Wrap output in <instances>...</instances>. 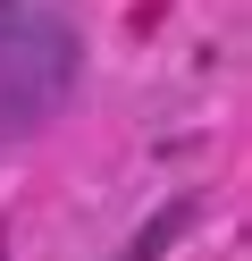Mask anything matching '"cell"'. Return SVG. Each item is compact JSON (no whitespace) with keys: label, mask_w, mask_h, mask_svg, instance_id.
I'll return each mask as SVG.
<instances>
[{"label":"cell","mask_w":252,"mask_h":261,"mask_svg":"<svg viewBox=\"0 0 252 261\" xmlns=\"http://www.w3.org/2000/svg\"><path fill=\"white\" fill-rule=\"evenodd\" d=\"M76 85V25L42 0H0V143L42 126Z\"/></svg>","instance_id":"cell-1"},{"label":"cell","mask_w":252,"mask_h":261,"mask_svg":"<svg viewBox=\"0 0 252 261\" xmlns=\"http://www.w3.org/2000/svg\"><path fill=\"white\" fill-rule=\"evenodd\" d=\"M177 227H185V211H177V202H168V211H160V219H151V227H143V236H134V244H126V261H160V244H168V236H177Z\"/></svg>","instance_id":"cell-2"}]
</instances>
